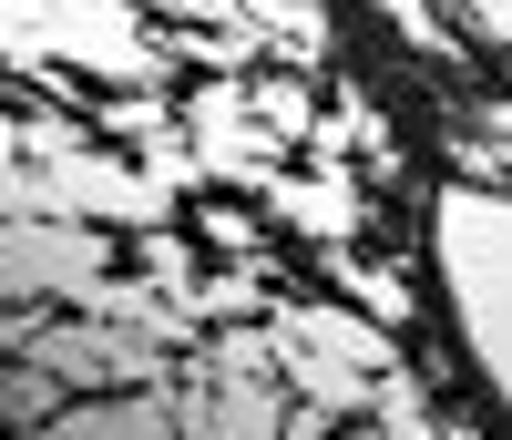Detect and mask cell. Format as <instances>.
Instances as JSON below:
<instances>
[]
</instances>
